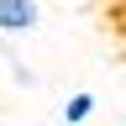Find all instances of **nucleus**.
<instances>
[{"label": "nucleus", "instance_id": "1", "mask_svg": "<svg viewBox=\"0 0 126 126\" xmlns=\"http://www.w3.org/2000/svg\"><path fill=\"white\" fill-rule=\"evenodd\" d=\"M42 26V5L37 0H0V37H26Z\"/></svg>", "mask_w": 126, "mask_h": 126}, {"label": "nucleus", "instance_id": "3", "mask_svg": "<svg viewBox=\"0 0 126 126\" xmlns=\"http://www.w3.org/2000/svg\"><path fill=\"white\" fill-rule=\"evenodd\" d=\"M11 79H16L21 89H37V74H32V68H26L21 58H11Z\"/></svg>", "mask_w": 126, "mask_h": 126}, {"label": "nucleus", "instance_id": "2", "mask_svg": "<svg viewBox=\"0 0 126 126\" xmlns=\"http://www.w3.org/2000/svg\"><path fill=\"white\" fill-rule=\"evenodd\" d=\"M94 105H100V100H94V94H89V89H74V94H68V100H63V105H58V116H63L58 126H84V121L94 116Z\"/></svg>", "mask_w": 126, "mask_h": 126}]
</instances>
